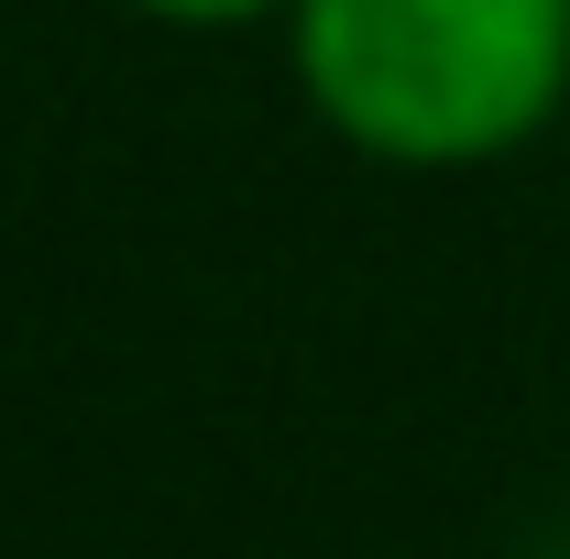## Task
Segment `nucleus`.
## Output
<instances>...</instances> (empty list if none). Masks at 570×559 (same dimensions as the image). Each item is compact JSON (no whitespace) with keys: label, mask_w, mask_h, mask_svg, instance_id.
I'll list each match as a JSON object with an SVG mask.
<instances>
[{"label":"nucleus","mask_w":570,"mask_h":559,"mask_svg":"<svg viewBox=\"0 0 570 559\" xmlns=\"http://www.w3.org/2000/svg\"><path fill=\"white\" fill-rule=\"evenodd\" d=\"M285 77L341 154L472 176L570 110V0H285Z\"/></svg>","instance_id":"obj_1"},{"label":"nucleus","mask_w":570,"mask_h":559,"mask_svg":"<svg viewBox=\"0 0 570 559\" xmlns=\"http://www.w3.org/2000/svg\"><path fill=\"white\" fill-rule=\"evenodd\" d=\"M142 22H176V33H253V22H285V0H121Z\"/></svg>","instance_id":"obj_2"}]
</instances>
